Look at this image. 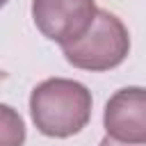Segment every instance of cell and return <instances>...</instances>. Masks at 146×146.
<instances>
[{
	"label": "cell",
	"mask_w": 146,
	"mask_h": 146,
	"mask_svg": "<svg viewBox=\"0 0 146 146\" xmlns=\"http://www.w3.org/2000/svg\"><path fill=\"white\" fill-rule=\"evenodd\" d=\"M30 112L41 135L73 137L91 119V91L75 80L50 78L32 89Z\"/></svg>",
	"instance_id": "cell-1"
},
{
	"label": "cell",
	"mask_w": 146,
	"mask_h": 146,
	"mask_svg": "<svg viewBox=\"0 0 146 146\" xmlns=\"http://www.w3.org/2000/svg\"><path fill=\"white\" fill-rule=\"evenodd\" d=\"M25 128L9 105H2V146H23Z\"/></svg>",
	"instance_id": "cell-5"
},
{
	"label": "cell",
	"mask_w": 146,
	"mask_h": 146,
	"mask_svg": "<svg viewBox=\"0 0 146 146\" xmlns=\"http://www.w3.org/2000/svg\"><path fill=\"white\" fill-rule=\"evenodd\" d=\"M64 57L75 68L110 71L119 66L130 50V36L119 16L107 9H98L89 30L75 41L62 46Z\"/></svg>",
	"instance_id": "cell-2"
},
{
	"label": "cell",
	"mask_w": 146,
	"mask_h": 146,
	"mask_svg": "<svg viewBox=\"0 0 146 146\" xmlns=\"http://www.w3.org/2000/svg\"><path fill=\"white\" fill-rule=\"evenodd\" d=\"M98 146H146V144H130V141H119V139H114V137H105Z\"/></svg>",
	"instance_id": "cell-6"
},
{
	"label": "cell",
	"mask_w": 146,
	"mask_h": 146,
	"mask_svg": "<svg viewBox=\"0 0 146 146\" xmlns=\"http://www.w3.org/2000/svg\"><path fill=\"white\" fill-rule=\"evenodd\" d=\"M103 123L110 137L130 144H146V89H119L105 105Z\"/></svg>",
	"instance_id": "cell-4"
},
{
	"label": "cell",
	"mask_w": 146,
	"mask_h": 146,
	"mask_svg": "<svg viewBox=\"0 0 146 146\" xmlns=\"http://www.w3.org/2000/svg\"><path fill=\"white\" fill-rule=\"evenodd\" d=\"M98 9L94 0H32V18L43 36L62 46L82 36Z\"/></svg>",
	"instance_id": "cell-3"
}]
</instances>
